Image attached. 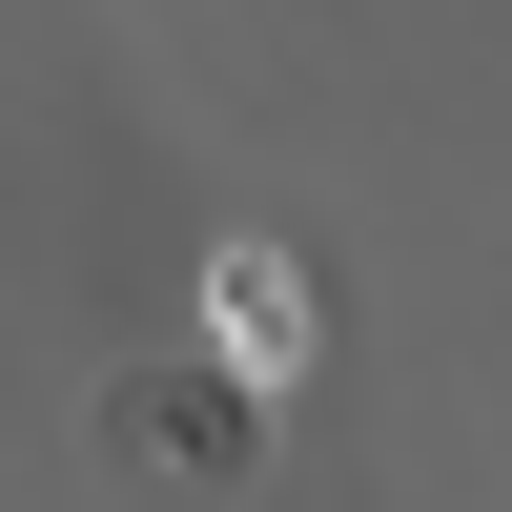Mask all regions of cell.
<instances>
[{"instance_id":"cell-1","label":"cell","mask_w":512,"mask_h":512,"mask_svg":"<svg viewBox=\"0 0 512 512\" xmlns=\"http://www.w3.org/2000/svg\"><path fill=\"white\" fill-rule=\"evenodd\" d=\"M205 349H226L246 390H287V369H308V267H287V246H226V267H205Z\"/></svg>"}]
</instances>
